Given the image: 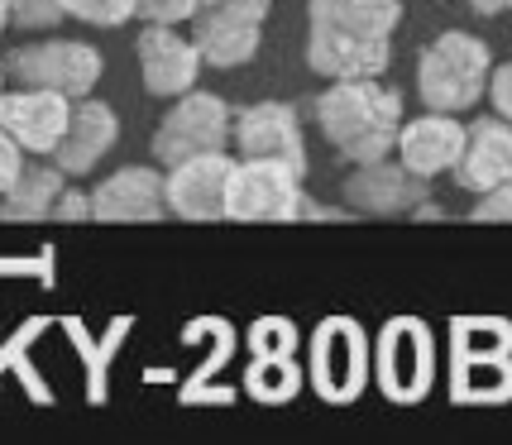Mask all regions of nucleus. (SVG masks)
I'll return each instance as SVG.
<instances>
[{
	"label": "nucleus",
	"mask_w": 512,
	"mask_h": 445,
	"mask_svg": "<svg viewBox=\"0 0 512 445\" xmlns=\"http://www.w3.org/2000/svg\"><path fill=\"white\" fill-rule=\"evenodd\" d=\"M134 53H139V82H144V91L163 96V101L192 91L201 67H206L197 39L178 34V24H144L139 39H134Z\"/></svg>",
	"instance_id": "nucleus-10"
},
{
	"label": "nucleus",
	"mask_w": 512,
	"mask_h": 445,
	"mask_svg": "<svg viewBox=\"0 0 512 445\" xmlns=\"http://www.w3.org/2000/svg\"><path fill=\"white\" fill-rule=\"evenodd\" d=\"M379 383L388 398L417 402L431 388V331L402 316L379 335Z\"/></svg>",
	"instance_id": "nucleus-16"
},
{
	"label": "nucleus",
	"mask_w": 512,
	"mask_h": 445,
	"mask_svg": "<svg viewBox=\"0 0 512 445\" xmlns=\"http://www.w3.org/2000/svg\"><path fill=\"white\" fill-rule=\"evenodd\" d=\"M101 72H106V58L87 39H39V44H20L15 53H5V77L15 87H44L67 101L91 96Z\"/></svg>",
	"instance_id": "nucleus-4"
},
{
	"label": "nucleus",
	"mask_w": 512,
	"mask_h": 445,
	"mask_svg": "<svg viewBox=\"0 0 512 445\" xmlns=\"http://www.w3.org/2000/svg\"><path fill=\"white\" fill-rule=\"evenodd\" d=\"M10 29V15H5V0H0V34Z\"/></svg>",
	"instance_id": "nucleus-28"
},
{
	"label": "nucleus",
	"mask_w": 512,
	"mask_h": 445,
	"mask_svg": "<svg viewBox=\"0 0 512 445\" xmlns=\"http://www.w3.org/2000/svg\"><path fill=\"white\" fill-rule=\"evenodd\" d=\"M489 106H493V115H503V120H512V58L508 63H498L489 72Z\"/></svg>",
	"instance_id": "nucleus-24"
},
{
	"label": "nucleus",
	"mask_w": 512,
	"mask_h": 445,
	"mask_svg": "<svg viewBox=\"0 0 512 445\" xmlns=\"http://www.w3.org/2000/svg\"><path fill=\"white\" fill-rule=\"evenodd\" d=\"M72 101L44 87H0V130L24 149V158H53L67 130Z\"/></svg>",
	"instance_id": "nucleus-11"
},
{
	"label": "nucleus",
	"mask_w": 512,
	"mask_h": 445,
	"mask_svg": "<svg viewBox=\"0 0 512 445\" xmlns=\"http://www.w3.org/2000/svg\"><path fill=\"white\" fill-rule=\"evenodd\" d=\"M426 197H431V182L402 168L398 158L355 163V173L345 178V201L364 216H412Z\"/></svg>",
	"instance_id": "nucleus-13"
},
{
	"label": "nucleus",
	"mask_w": 512,
	"mask_h": 445,
	"mask_svg": "<svg viewBox=\"0 0 512 445\" xmlns=\"http://www.w3.org/2000/svg\"><path fill=\"white\" fill-rule=\"evenodd\" d=\"M469 216H474V221H512V182L493 187V192H479Z\"/></svg>",
	"instance_id": "nucleus-23"
},
{
	"label": "nucleus",
	"mask_w": 512,
	"mask_h": 445,
	"mask_svg": "<svg viewBox=\"0 0 512 445\" xmlns=\"http://www.w3.org/2000/svg\"><path fill=\"white\" fill-rule=\"evenodd\" d=\"M120 144V115L111 101H96V96H77L72 115H67V130L53 149V163L63 168L67 178H87L101 168V158Z\"/></svg>",
	"instance_id": "nucleus-14"
},
{
	"label": "nucleus",
	"mask_w": 512,
	"mask_h": 445,
	"mask_svg": "<svg viewBox=\"0 0 512 445\" xmlns=\"http://www.w3.org/2000/svg\"><path fill=\"white\" fill-rule=\"evenodd\" d=\"M273 0H201L197 20H192V39H197L206 67H245L259 44H264V24Z\"/></svg>",
	"instance_id": "nucleus-6"
},
{
	"label": "nucleus",
	"mask_w": 512,
	"mask_h": 445,
	"mask_svg": "<svg viewBox=\"0 0 512 445\" xmlns=\"http://www.w3.org/2000/svg\"><path fill=\"white\" fill-rule=\"evenodd\" d=\"M316 130L326 134V144L335 149L340 163H374V158H388L393 144H398L402 130V96L379 77H345V82H331L312 101Z\"/></svg>",
	"instance_id": "nucleus-2"
},
{
	"label": "nucleus",
	"mask_w": 512,
	"mask_h": 445,
	"mask_svg": "<svg viewBox=\"0 0 512 445\" xmlns=\"http://www.w3.org/2000/svg\"><path fill=\"white\" fill-rule=\"evenodd\" d=\"M450 178L460 192H493L512 182V120L503 115H479L465 125V149L455 158Z\"/></svg>",
	"instance_id": "nucleus-15"
},
{
	"label": "nucleus",
	"mask_w": 512,
	"mask_h": 445,
	"mask_svg": "<svg viewBox=\"0 0 512 445\" xmlns=\"http://www.w3.org/2000/svg\"><path fill=\"white\" fill-rule=\"evenodd\" d=\"M493 72V53L479 34L446 29L417 53V96L426 111L465 115L484 101Z\"/></svg>",
	"instance_id": "nucleus-3"
},
{
	"label": "nucleus",
	"mask_w": 512,
	"mask_h": 445,
	"mask_svg": "<svg viewBox=\"0 0 512 445\" xmlns=\"http://www.w3.org/2000/svg\"><path fill=\"white\" fill-rule=\"evenodd\" d=\"M469 10H474V15H512V0H465Z\"/></svg>",
	"instance_id": "nucleus-27"
},
{
	"label": "nucleus",
	"mask_w": 512,
	"mask_h": 445,
	"mask_svg": "<svg viewBox=\"0 0 512 445\" xmlns=\"http://www.w3.org/2000/svg\"><path fill=\"white\" fill-rule=\"evenodd\" d=\"M5 15L15 29H53V24H63V0H5Z\"/></svg>",
	"instance_id": "nucleus-21"
},
{
	"label": "nucleus",
	"mask_w": 512,
	"mask_h": 445,
	"mask_svg": "<svg viewBox=\"0 0 512 445\" xmlns=\"http://www.w3.org/2000/svg\"><path fill=\"white\" fill-rule=\"evenodd\" d=\"M163 216H168V201H163L158 168L130 163L91 187V221H163Z\"/></svg>",
	"instance_id": "nucleus-18"
},
{
	"label": "nucleus",
	"mask_w": 512,
	"mask_h": 445,
	"mask_svg": "<svg viewBox=\"0 0 512 445\" xmlns=\"http://www.w3.org/2000/svg\"><path fill=\"white\" fill-rule=\"evenodd\" d=\"M53 221H91V192L63 187V197L53 206Z\"/></svg>",
	"instance_id": "nucleus-26"
},
{
	"label": "nucleus",
	"mask_w": 512,
	"mask_h": 445,
	"mask_svg": "<svg viewBox=\"0 0 512 445\" xmlns=\"http://www.w3.org/2000/svg\"><path fill=\"white\" fill-rule=\"evenodd\" d=\"M402 0H307V67L326 82L383 77Z\"/></svg>",
	"instance_id": "nucleus-1"
},
{
	"label": "nucleus",
	"mask_w": 512,
	"mask_h": 445,
	"mask_svg": "<svg viewBox=\"0 0 512 445\" xmlns=\"http://www.w3.org/2000/svg\"><path fill=\"white\" fill-rule=\"evenodd\" d=\"M67 173L44 158H24L20 178L0 197V221H53V206L63 197Z\"/></svg>",
	"instance_id": "nucleus-19"
},
{
	"label": "nucleus",
	"mask_w": 512,
	"mask_h": 445,
	"mask_svg": "<svg viewBox=\"0 0 512 445\" xmlns=\"http://www.w3.org/2000/svg\"><path fill=\"white\" fill-rule=\"evenodd\" d=\"M302 173L273 158H235L230 192H225V221H297L302 211Z\"/></svg>",
	"instance_id": "nucleus-7"
},
{
	"label": "nucleus",
	"mask_w": 512,
	"mask_h": 445,
	"mask_svg": "<svg viewBox=\"0 0 512 445\" xmlns=\"http://www.w3.org/2000/svg\"><path fill=\"white\" fill-rule=\"evenodd\" d=\"M20 168H24V149L5 130H0V197L10 192V182L20 178Z\"/></svg>",
	"instance_id": "nucleus-25"
},
{
	"label": "nucleus",
	"mask_w": 512,
	"mask_h": 445,
	"mask_svg": "<svg viewBox=\"0 0 512 445\" xmlns=\"http://www.w3.org/2000/svg\"><path fill=\"white\" fill-rule=\"evenodd\" d=\"M63 15L91 29H115V24L134 20V0H63Z\"/></svg>",
	"instance_id": "nucleus-20"
},
{
	"label": "nucleus",
	"mask_w": 512,
	"mask_h": 445,
	"mask_svg": "<svg viewBox=\"0 0 512 445\" xmlns=\"http://www.w3.org/2000/svg\"><path fill=\"white\" fill-rule=\"evenodd\" d=\"M230 139L240 158H273L307 178V134L292 101H254L230 120Z\"/></svg>",
	"instance_id": "nucleus-8"
},
{
	"label": "nucleus",
	"mask_w": 512,
	"mask_h": 445,
	"mask_svg": "<svg viewBox=\"0 0 512 445\" xmlns=\"http://www.w3.org/2000/svg\"><path fill=\"white\" fill-rule=\"evenodd\" d=\"M5 82H10V77H5V58H0V87H5Z\"/></svg>",
	"instance_id": "nucleus-29"
},
{
	"label": "nucleus",
	"mask_w": 512,
	"mask_h": 445,
	"mask_svg": "<svg viewBox=\"0 0 512 445\" xmlns=\"http://www.w3.org/2000/svg\"><path fill=\"white\" fill-rule=\"evenodd\" d=\"M369 379V345L355 321H326L312 340V383L321 398L350 402Z\"/></svg>",
	"instance_id": "nucleus-12"
},
{
	"label": "nucleus",
	"mask_w": 512,
	"mask_h": 445,
	"mask_svg": "<svg viewBox=\"0 0 512 445\" xmlns=\"http://www.w3.org/2000/svg\"><path fill=\"white\" fill-rule=\"evenodd\" d=\"M460 149H465V120H460V115H446V111H426V115H417V120H402L398 144H393V154H398L402 168H412V173L426 182L450 173Z\"/></svg>",
	"instance_id": "nucleus-17"
},
{
	"label": "nucleus",
	"mask_w": 512,
	"mask_h": 445,
	"mask_svg": "<svg viewBox=\"0 0 512 445\" xmlns=\"http://www.w3.org/2000/svg\"><path fill=\"white\" fill-rule=\"evenodd\" d=\"M230 106H225L221 96H211V91H182L173 96V111H163L158 120L154 139H149V149H154V163H182V158L192 154H216V149H230Z\"/></svg>",
	"instance_id": "nucleus-5"
},
{
	"label": "nucleus",
	"mask_w": 512,
	"mask_h": 445,
	"mask_svg": "<svg viewBox=\"0 0 512 445\" xmlns=\"http://www.w3.org/2000/svg\"><path fill=\"white\" fill-rule=\"evenodd\" d=\"M230 173H235V158L225 154V149L168 163V173H163L168 216H182V221H225Z\"/></svg>",
	"instance_id": "nucleus-9"
},
{
	"label": "nucleus",
	"mask_w": 512,
	"mask_h": 445,
	"mask_svg": "<svg viewBox=\"0 0 512 445\" xmlns=\"http://www.w3.org/2000/svg\"><path fill=\"white\" fill-rule=\"evenodd\" d=\"M201 0H134V15L144 24H192Z\"/></svg>",
	"instance_id": "nucleus-22"
}]
</instances>
